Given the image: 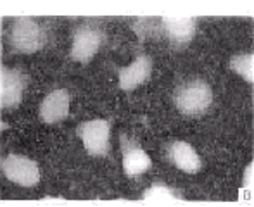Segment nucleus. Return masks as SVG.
I'll return each mask as SVG.
<instances>
[{"label": "nucleus", "mask_w": 254, "mask_h": 207, "mask_svg": "<svg viewBox=\"0 0 254 207\" xmlns=\"http://www.w3.org/2000/svg\"><path fill=\"white\" fill-rule=\"evenodd\" d=\"M173 102L185 116H201L213 102V92L202 80H189L175 90Z\"/></svg>", "instance_id": "nucleus-1"}, {"label": "nucleus", "mask_w": 254, "mask_h": 207, "mask_svg": "<svg viewBox=\"0 0 254 207\" xmlns=\"http://www.w3.org/2000/svg\"><path fill=\"white\" fill-rule=\"evenodd\" d=\"M9 44L19 53H33L45 45V33L37 21L24 16L17 17L10 28Z\"/></svg>", "instance_id": "nucleus-2"}, {"label": "nucleus", "mask_w": 254, "mask_h": 207, "mask_svg": "<svg viewBox=\"0 0 254 207\" xmlns=\"http://www.w3.org/2000/svg\"><path fill=\"white\" fill-rule=\"evenodd\" d=\"M76 135L81 138L85 149L90 155L102 157L109 152V135H111V124L106 119H94L85 121L76 128Z\"/></svg>", "instance_id": "nucleus-3"}, {"label": "nucleus", "mask_w": 254, "mask_h": 207, "mask_svg": "<svg viewBox=\"0 0 254 207\" xmlns=\"http://www.w3.org/2000/svg\"><path fill=\"white\" fill-rule=\"evenodd\" d=\"M2 171L7 180L21 187H33L40 180L37 162L24 155L9 154L2 160Z\"/></svg>", "instance_id": "nucleus-4"}, {"label": "nucleus", "mask_w": 254, "mask_h": 207, "mask_svg": "<svg viewBox=\"0 0 254 207\" xmlns=\"http://www.w3.org/2000/svg\"><path fill=\"white\" fill-rule=\"evenodd\" d=\"M104 44V33L97 28L80 26L74 31L73 47H71V59L78 62H88Z\"/></svg>", "instance_id": "nucleus-5"}, {"label": "nucleus", "mask_w": 254, "mask_h": 207, "mask_svg": "<svg viewBox=\"0 0 254 207\" xmlns=\"http://www.w3.org/2000/svg\"><path fill=\"white\" fill-rule=\"evenodd\" d=\"M161 31L175 49H184L195 35V21L192 17L164 16L161 17Z\"/></svg>", "instance_id": "nucleus-6"}, {"label": "nucleus", "mask_w": 254, "mask_h": 207, "mask_svg": "<svg viewBox=\"0 0 254 207\" xmlns=\"http://www.w3.org/2000/svg\"><path fill=\"white\" fill-rule=\"evenodd\" d=\"M0 78H2V83H0V104L5 109H14L23 101L26 78L23 76L21 71L10 69V67H2Z\"/></svg>", "instance_id": "nucleus-7"}, {"label": "nucleus", "mask_w": 254, "mask_h": 207, "mask_svg": "<svg viewBox=\"0 0 254 207\" xmlns=\"http://www.w3.org/2000/svg\"><path fill=\"white\" fill-rule=\"evenodd\" d=\"M121 154H123V171L127 176H138L151 167V157L131 138L121 137Z\"/></svg>", "instance_id": "nucleus-8"}, {"label": "nucleus", "mask_w": 254, "mask_h": 207, "mask_svg": "<svg viewBox=\"0 0 254 207\" xmlns=\"http://www.w3.org/2000/svg\"><path fill=\"white\" fill-rule=\"evenodd\" d=\"M168 159L178 167V169L185 171V173H199L202 167V160L199 157L197 152L194 151L190 144L187 142H182V140H177V142H171L168 145Z\"/></svg>", "instance_id": "nucleus-9"}, {"label": "nucleus", "mask_w": 254, "mask_h": 207, "mask_svg": "<svg viewBox=\"0 0 254 207\" xmlns=\"http://www.w3.org/2000/svg\"><path fill=\"white\" fill-rule=\"evenodd\" d=\"M69 112V94L66 90H54L40 105V119L47 124H56L66 119Z\"/></svg>", "instance_id": "nucleus-10"}, {"label": "nucleus", "mask_w": 254, "mask_h": 207, "mask_svg": "<svg viewBox=\"0 0 254 207\" xmlns=\"http://www.w3.org/2000/svg\"><path fill=\"white\" fill-rule=\"evenodd\" d=\"M152 71V60L147 55H138L128 67L120 69V87L123 90H135L147 81Z\"/></svg>", "instance_id": "nucleus-11"}, {"label": "nucleus", "mask_w": 254, "mask_h": 207, "mask_svg": "<svg viewBox=\"0 0 254 207\" xmlns=\"http://www.w3.org/2000/svg\"><path fill=\"white\" fill-rule=\"evenodd\" d=\"M144 202L145 204H171V202H182L180 197L175 195L173 190L166 187L163 183L152 185L144 195Z\"/></svg>", "instance_id": "nucleus-12"}, {"label": "nucleus", "mask_w": 254, "mask_h": 207, "mask_svg": "<svg viewBox=\"0 0 254 207\" xmlns=\"http://www.w3.org/2000/svg\"><path fill=\"white\" fill-rule=\"evenodd\" d=\"M253 67H254L253 53H235L230 59V69L234 73L241 74L248 83H253L254 81Z\"/></svg>", "instance_id": "nucleus-13"}]
</instances>
